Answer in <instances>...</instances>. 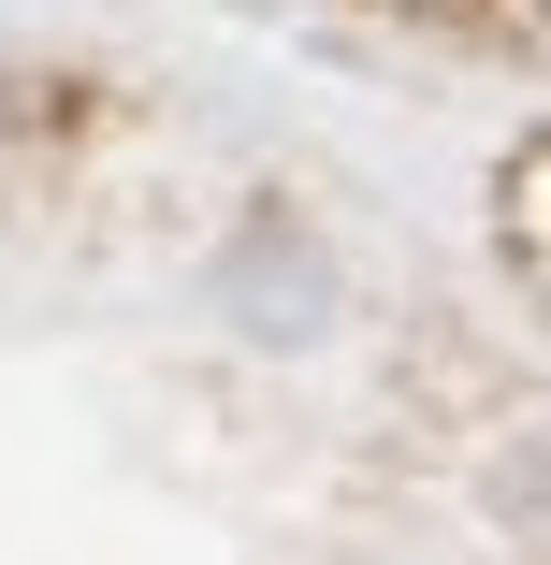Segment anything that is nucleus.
<instances>
[{"label":"nucleus","instance_id":"nucleus-1","mask_svg":"<svg viewBox=\"0 0 551 565\" xmlns=\"http://www.w3.org/2000/svg\"><path fill=\"white\" fill-rule=\"evenodd\" d=\"M319 305H335L319 247H305V233H247V262H233V319L262 333V349H305V333H319Z\"/></svg>","mask_w":551,"mask_h":565},{"label":"nucleus","instance_id":"nucleus-2","mask_svg":"<svg viewBox=\"0 0 551 565\" xmlns=\"http://www.w3.org/2000/svg\"><path fill=\"white\" fill-rule=\"evenodd\" d=\"M537 15H551V0H537Z\"/></svg>","mask_w":551,"mask_h":565}]
</instances>
